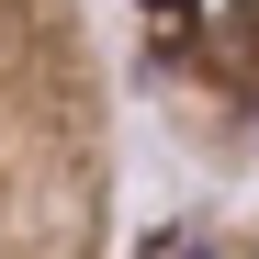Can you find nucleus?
Masks as SVG:
<instances>
[{
  "label": "nucleus",
  "mask_w": 259,
  "mask_h": 259,
  "mask_svg": "<svg viewBox=\"0 0 259 259\" xmlns=\"http://www.w3.org/2000/svg\"><path fill=\"white\" fill-rule=\"evenodd\" d=\"M0 259H113V68L91 0H0Z\"/></svg>",
  "instance_id": "f257e3e1"
},
{
  "label": "nucleus",
  "mask_w": 259,
  "mask_h": 259,
  "mask_svg": "<svg viewBox=\"0 0 259 259\" xmlns=\"http://www.w3.org/2000/svg\"><path fill=\"white\" fill-rule=\"evenodd\" d=\"M136 68L192 158H259V0H136Z\"/></svg>",
  "instance_id": "f03ea898"
},
{
  "label": "nucleus",
  "mask_w": 259,
  "mask_h": 259,
  "mask_svg": "<svg viewBox=\"0 0 259 259\" xmlns=\"http://www.w3.org/2000/svg\"><path fill=\"white\" fill-rule=\"evenodd\" d=\"M136 259H259V203H192V214H158L136 237Z\"/></svg>",
  "instance_id": "7ed1b4c3"
}]
</instances>
